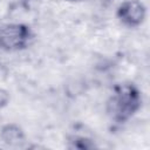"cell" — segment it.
Listing matches in <instances>:
<instances>
[{
    "label": "cell",
    "instance_id": "1",
    "mask_svg": "<svg viewBox=\"0 0 150 150\" xmlns=\"http://www.w3.org/2000/svg\"><path fill=\"white\" fill-rule=\"evenodd\" d=\"M138 107V95L132 87H121L110 102L111 112L118 118H127Z\"/></svg>",
    "mask_w": 150,
    "mask_h": 150
},
{
    "label": "cell",
    "instance_id": "2",
    "mask_svg": "<svg viewBox=\"0 0 150 150\" xmlns=\"http://www.w3.org/2000/svg\"><path fill=\"white\" fill-rule=\"evenodd\" d=\"M28 30L21 25H7L0 28V45L7 49H16L25 45Z\"/></svg>",
    "mask_w": 150,
    "mask_h": 150
},
{
    "label": "cell",
    "instance_id": "3",
    "mask_svg": "<svg viewBox=\"0 0 150 150\" xmlns=\"http://www.w3.org/2000/svg\"><path fill=\"white\" fill-rule=\"evenodd\" d=\"M118 15L128 25H138L143 21L145 11L141 2L136 0H130L124 2L118 11Z\"/></svg>",
    "mask_w": 150,
    "mask_h": 150
},
{
    "label": "cell",
    "instance_id": "4",
    "mask_svg": "<svg viewBox=\"0 0 150 150\" xmlns=\"http://www.w3.org/2000/svg\"><path fill=\"white\" fill-rule=\"evenodd\" d=\"M1 137L6 143H8L11 145H15V144H19L20 142H22L23 134L16 125H7L2 129Z\"/></svg>",
    "mask_w": 150,
    "mask_h": 150
},
{
    "label": "cell",
    "instance_id": "5",
    "mask_svg": "<svg viewBox=\"0 0 150 150\" xmlns=\"http://www.w3.org/2000/svg\"><path fill=\"white\" fill-rule=\"evenodd\" d=\"M7 100H8V95H7V93L0 89V107L4 105V104L7 102Z\"/></svg>",
    "mask_w": 150,
    "mask_h": 150
},
{
    "label": "cell",
    "instance_id": "6",
    "mask_svg": "<svg viewBox=\"0 0 150 150\" xmlns=\"http://www.w3.org/2000/svg\"><path fill=\"white\" fill-rule=\"evenodd\" d=\"M75 1H81V0H75Z\"/></svg>",
    "mask_w": 150,
    "mask_h": 150
}]
</instances>
